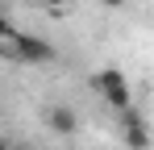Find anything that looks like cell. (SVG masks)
Wrapping results in <instances>:
<instances>
[{
  "label": "cell",
  "mask_w": 154,
  "mask_h": 150,
  "mask_svg": "<svg viewBox=\"0 0 154 150\" xmlns=\"http://www.w3.org/2000/svg\"><path fill=\"white\" fill-rule=\"evenodd\" d=\"M46 125H50L54 133H75V113H71V108H63V104H58V108H50V113H46Z\"/></svg>",
  "instance_id": "277c9868"
},
{
  "label": "cell",
  "mask_w": 154,
  "mask_h": 150,
  "mask_svg": "<svg viewBox=\"0 0 154 150\" xmlns=\"http://www.w3.org/2000/svg\"><path fill=\"white\" fill-rule=\"evenodd\" d=\"M13 38H17V29H13V21L0 13V42H13Z\"/></svg>",
  "instance_id": "5b68a950"
},
{
  "label": "cell",
  "mask_w": 154,
  "mask_h": 150,
  "mask_svg": "<svg viewBox=\"0 0 154 150\" xmlns=\"http://www.w3.org/2000/svg\"><path fill=\"white\" fill-rule=\"evenodd\" d=\"M13 54H17V63H29V67H38V63H54V42H46L42 33H17L13 38Z\"/></svg>",
  "instance_id": "7a4b0ae2"
},
{
  "label": "cell",
  "mask_w": 154,
  "mask_h": 150,
  "mask_svg": "<svg viewBox=\"0 0 154 150\" xmlns=\"http://www.w3.org/2000/svg\"><path fill=\"white\" fill-rule=\"evenodd\" d=\"M0 150H8V146H4V138H0Z\"/></svg>",
  "instance_id": "ba28073f"
},
{
  "label": "cell",
  "mask_w": 154,
  "mask_h": 150,
  "mask_svg": "<svg viewBox=\"0 0 154 150\" xmlns=\"http://www.w3.org/2000/svg\"><path fill=\"white\" fill-rule=\"evenodd\" d=\"M92 88L104 96V104L108 108H117V113H125V108H133V96H129V79L117 67H104V71L92 75Z\"/></svg>",
  "instance_id": "6da1fadb"
},
{
  "label": "cell",
  "mask_w": 154,
  "mask_h": 150,
  "mask_svg": "<svg viewBox=\"0 0 154 150\" xmlns=\"http://www.w3.org/2000/svg\"><path fill=\"white\" fill-rule=\"evenodd\" d=\"M121 125H125V142H129V150H150V129L142 125V117H137L133 108H125V113H121Z\"/></svg>",
  "instance_id": "3957f363"
},
{
  "label": "cell",
  "mask_w": 154,
  "mask_h": 150,
  "mask_svg": "<svg viewBox=\"0 0 154 150\" xmlns=\"http://www.w3.org/2000/svg\"><path fill=\"white\" fill-rule=\"evenodd\" d=\"M100 4H108V8H121V4H125V0H100Z\"/></svg>",
  "instance_id": "52a82bcc"
},
{
  "label": "cell",
  "mask_w": 154,
  "mask_h": 150,
  "mask_svg": "<svg viewBox=\"0 0 154 150\" xmlns=\"http://www.w3.org/2000/svg\"><path fill=\"white\" fill-rule=\"evenodd\" d=\"M42 4H46V13H50V17H63L71 0H42Z\"/></svg>",
  "instance_id": "8992f818"
}]
</instances>
